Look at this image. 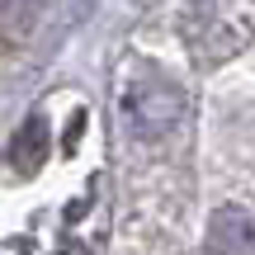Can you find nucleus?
I'll return each instance as SVG.
<instances>
[{
	"mask_svg": "<svg viewBox=\"0 0 255 255\" xmlns=\"http://www.w3.org/2000/svg\"><path fill=\"white\" fill-rule=\"evenodd\" d=\"M213 255H255V218L246 208H222L208 227Z\"/></svg>",
	"mask_w": 255,
	"mask_h": 255,
	"instance_id": "f257e3e1",
	"label": "nucleus"
},
{
	"mask_svg": "<svg viewBox=\"0 0 255 255\" xmlns=\"http://www.w3.org/2000/svg\"><path fill=\"white\" fill-rule=\"evenodd\" d=\"M43 156H47V123H43V114H33L9 142V161H14L19 175H33L43 165Z\"/></svg>",
	"mask_w": 255,
	"mask_h": 255,
	"instance_id": "f03ea898",
	"label": "nucleus"
}]
</instances>
